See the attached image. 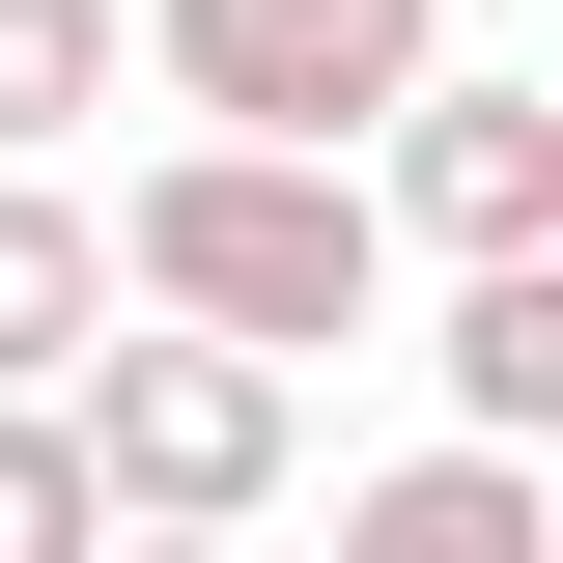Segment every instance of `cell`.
Instances as JSON below:
<instances>
[{
	"label": "cell",
	"instance_id": "6da1fadb",
	"mask_svg": "<svg viewBox=\"0 0 563 563\" xmlns=\"http://www.w3.org/2000/svg\"><path fill=\"white\" fill-rule=\"evenodd\" d=\"M113 310H198V339H254V366H339V339H395V198H366V141H141L113 198Z\"/></svg>",
	"mask_w": 563,
	"mask_h": 563
},
{
	"label": "cell",
	"instance_id": "7a4b0ae2",
	"mask_svg": "<svg viewBox=\"0 0 563 563\" xmlns=\"http://www.w3.org/2000/svg\"><path fill=\"white\" fill-rule=\"evenodd\" d=\"M57 422H85V507H113V536H254V507L310 479V366L198 339V310H113V339L57 366Z\"/></svg>",
	"mask_w": 563,
	"mask_h": 563
},
{
	"label": "cell",
	"instance_id": "3957f363",
	"mask_svg": "<svg viewBox=\"0 0 563 563\" xmlns=\"http://www.w3.org/2000/svg\"><path fill=\"white\" fill-rule=\"evenodd\" d=\"M422 57H451V0H141V85L225 141H366Z\"/></svg>",
	"mask_w": 563,
	"mask_h": 563
},
{
	"label": "cell",
	"instance_id": "277c9868",
	"mask_svg": "<svg viewBox=\"0 0 563 563\" xmlns=\"http://www.w3.org/2000/svg\"><path fill=\"white\" fill-rule=\"evenodd\" d=\"M366 198H395V254H536V225H563V85L422 57L395 113H366Z\"/></svg>",
	"mask_w": 563,
	"mask_h": 563
},
{
	"label": "cell",
	"instance_id": "5b68a950",
	"mask_svg": "<svg viewBox=\"0 0 563 563\" xmlns=\"http://www.w3.org/2000/svg\"><path fill=\"white\" fill-rule=\"evenodd\" d=\"M422 366H451V422H507V451H563V225H536V254H451V310H422Z\"/></svg>",
	"mask_w": 563,
	"mask_h": 563
},
{
	"label": "cell",
	"instance_id": "8992f818",
	"mask_svg": "<svg viewBox=\"0 0 563 563\" xmlns=\"http://www.w3.org/2000/svg\"><path fill=\"white\" fill-rule=\"evenodd\" d=\"M339 536H366V563H536V536H563V479L507 451V422H451V451H395V479H339Z\"/></svg>",
	"mask_w": 563,
	"mask_h": 563
},
{
	"label": "cell",
	"instance_id": "52a82bcc",
	"mask_svg": "<svg viewBox=\"0 0 563 563\" xmlns=\"http://www.w3.org/2000/svg\"><path fill=\"white\" fill-rule=\"evenodd\" d=\"M85 339H113V225H85L57 169H0V395H57Z\"/></svg>",
	"mask_w": 563,
	"mask_h": 563
},
{
	"label": "cell",
	"instance_id": "ba28073f",
	"mask_svg": "<svg viewBox=\"0 0 563 563\" xmlns=\"http://www.w3.org/2000/svg\"><path fill=\"white\" fill-rule=\"evenodd\" d=\"M113 85H141V0H0V169H57Z\"/></svg>",
	"mask_w": 563,
	"mask_h": 563
},
{
	"label": "cell",
	"instance_id": "9c48e42d",
	"mask_svg": "<svg viewBox=\"0 0 563 563\" xmlns=\"http://www.w3.org/2000/svg\"><path fill=\"white\" fill-rule=\"evenodd\" d=\"M0 563H113V507H85V422L0 395Z\"/></svg>",
	"mask_w": 563,
	"mask_h": 563
}]
</instances>
